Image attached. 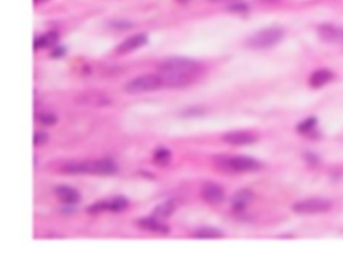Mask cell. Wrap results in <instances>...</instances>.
<instances>
[{
	"mask_svg": "<svg viewBox=\"0 0 343 267\" xmlns=\"http://www.w3.org/2000/svg\"><path fill=\"white\" fill-rule=\"evenodd\" d=\"M159 75L164 86L168 87H186L197 81L201 75L202 66L197 60L189 58H168L159 64Z\"/></svg>",
	"mask_w": 343,
	"mask_h": 267,
	"instance_id": "cell-1",
	"label": "cell"
},
{
	"mask_svg": "<svg viewBox=\"0 0 343 267\" xmlns=\"http://www.w3.org/2000/svg\"><path fill=\"white\" fill-rule=\"evenodd\" d=\"M137 225L140 226L141 229L146 230V231H152V233L161 234V235H167V234L169 233V227H167V226L163 225L161 222L157 221V218H156V216L138 219Z\"/></svg>",
	"mask_w": 343,
	"mask_h": 267,
	"instance_id": "cell-12",
	"label": "cell"
},
{
	"mask_svg": "<svg viewBox=\"0 0 343 267\" xmlns=\"http://www.w3.org/2000/svg\"><path fill=\"white\" fill-rule=\"evenodd\" d=\"M36 120H38L40 124H43V126H54V124L58 122V118H56L54 114L44 112V114L36 115Z\"/></svg>",
	"mask_w": 343,
	"mask_h": 267,
	"instance_id": "cell-20",
	"label": "cell"
},
{
	"mask_svg": "<svg viewBox=\"0 0 343 267\" xmlns=\"http://www.w3.org/2000/svg\"><path fill=\"white\" fill-rule=\"evenodd\" d=\"M58 42V34L55 31H51V32H47V34L42 35L39 38L35 39L34 48L35 50H39V48H47V47H51L54 44H56Z\"/></svg>",
	"mask_w": 343,
	"mask_h": 267,
	"instance_id": "cell-15",
	"label": "cell"
},
{
	"mask_svg": "<svg viewBox=\"0 0 343 267\" xmlns=\"http://www.w3.org/2000/svg\"><path fill=\"white\" fill-rule=\"evenodd\" d=\"M223 140L232 146H248L256 142L257 136L248 131H231L224 134Z\"/></svg>",
	"mask_w": 343,
	"mask_h": 267,
	"instance_id": "cell-10",
	"label": "cell"
},
{
	"mask_svg": "<svg viewBox=\"0 0 343 267\" xmlns=\"http://www.w3.org/2000/svg\"><path fill=\"white\" fill-rule=\"evenodd\" d=\"M209 1H227V0H209Z\"/></svg>",
	"mask_w": 343,
	"mask_h": 267,
	"instance_id": "cell-27",
	"label": "cell"
},
{
	"mask_svg": "<svg viewBox=\"0 0 343 267\" xmlns=\"http://www.w3.org/2000/svg\"><path fill=\"white\" fill-rule=\"evenodd\" d=\"M148 43V36L145 34H137L130 36V38L125 39L124 42L120 43L118 46L116 47V54L118 55H125V54H129V52L136 51L138 48H141Z\"/></svg>",
	"mask_w": 343,
	"mask_h": 267,
	"instance_id": "cell-7",
	"label": "cell"
},
{
	"mask_svg": "<svg viewBox=\"0 0 343 267\" xmlns=\"http://www.w3.org/2000/svg\"><path fill=\"white\" fill-rule=\"evenodd\" d=\"M109 206H110V200H101V202H95L94 204H91L90 207L87 208V212H90V214H99V212L109 210Z\"/></svg>",
	"mask_w": 343,
	"mask_h": 267,
	"instance_id": "cell-21",
	"label": "cell"
},
{
	"mask_svg": "<svg viewBox=\"0 0 343 267\" xmlns=\"http://www.w3.org/2000/svg\"><path fill=\"white\" fill-rule=\"evenodd\" d=\"M318 35L323 42L330 44H343V28L342 27L323 24L318 28Z\"/></svg>",
	"mask_w": 343,
	"mask_h": 267,
	"instance_id": "cell-8",
	"label": "cell"
},
{
	"mask_svg": "<svg viewBox=\"0 0 343 267\" xmlns=\"http://www.w3.org/2000/svg\"><path fill=\"white\" fill-rule=\"evenodd\" d=\"M47 140H48L47 132H44V131L35 132V135H34L35 146H43L44 143H47Z\"/></svg>",
	"mask_w": 343,
	"mask_h": 267,
	"instance_id": "cell-23",
	"label": "cell"
},
{
	"mask_svg": "<svg viewBox=\"0 0 343 267\" xmlns=\"http://www.w3.org/2000/svg\"><path fill=\"white\" fill-rule=\"evenodd\" d=\"M176 210V203L174 200H167L164 203L159 204L153 211V216L156 218H169V216Z\"/></svg>",
	"mask_w": 343,
	"mask_h": 267,
	"instance_id": "cell-16",
	"label": "cell"
},
{
	"mask_svg": "<svg viewBox=\"0 0 343 267\" xmlns=\"http://www.w3.org/2000/svg\"><path fill=\"white\" fill-rule=\"evenodd\" d=\"M55 195L63 204H77L81 200V194L70 186H58L55 188Z\"/></svg>",
	"mask_w": 343,
	"mask_h": 267,
	"instance_id": "cell-11",
	"label": "cell"
},
{
	"mask_svg": "<svg viewBox=\"0 0 343 267\" xmlns=\"http://www.w3.org/2000/svg\"><path fill=\"white\" fill-rule=\"evenodd\" d=\"M163 81L160 75H153V74H146L142 77H138L133 81L128 82L124 87V91L132 95L137 93L149 92V91H156L160 87H163Z\"/></svg>",
	"mask_w": 343,
	"mask_h": 267,
	"instance_id": "cell-5",
	"label": "cell"
},
{
	"mask_svg": "<svg viewBox=\"0 0 343 267\" xmlns=\"http://www.w3.org/2000/svg\"><path fill=\"white\" fill-rule=\"evenodd\" d=\"M315 124H317V119L314 118V116H311V118H307L306 120H303L302 123L298 126V131L299 132H309L311 131L314 127H315Z\"/></svg>",
	"mask_w": 343,
	"mask_h": 267,
	"instance_id": "cell-22",
	"label": "cell"
},
{
	"mask_svg": "<svg viewBox=\"0 0 343 267\" xmlns=\"http://www.w3.org/2000/svg\"><path fill=\"white\" fill-rule=\"evenodd\" d=\"M193 237L196 239H219V238H223V231L212 229V227H204V229L197 230Z\"/></svg>",
	"mask_w": 343,
	"mask_h": 267,
	"instance_id": "cell-17",
	"label": "cell"
},
{
	"mask_svg": "<svg viewBox=\"0 0 343 267\" xmlns=\"http://www.w3.org/2000/svg\"><path fill=\"white\" fill-rule=\"evenodd\" d=\"M334 78V74L330 71V70H326V68H322V70H318V71L313 72L311 74V78H310V85L313 86L314 89H319L322 86L330 83Z\"/></svg>",
	"mask_w": 343,
	"mask_h": 267,
	"instance_id": "cell-14",
	"label": "cell"
},
{
	"mask_svg": "<svg viewBox=\"0 0 343 267\" xmlns=\"http://www.w3.org/2000/svg\"><path fill=\"white\" fill-rule=\"evenodd\" d=\"M217 165L223 170L233 171V173H251L262 167L260 162L251 157H223L221 161L217 159Z\"/></svg>",
	"mask_w": 343,
	"mask_h": 267,
	"instance_id": "cell-4",
	"label": "cell"
},
{
	"mask_svg": "<svg viewBox=\"0 0 343 267\" xmlns=\"http://www.w3.org/2000/svg\"><path fill=\"white\" fill-rule=\"evenodd\" d=\"M66 47H56V48H54V51H52L51 54V58H55V59H58V58H62V56L66 55Z\"/></svg>",
	"mask_w": 343,
	"mask_h": 267,
	"instance_id": "cell-24",
	"label": "cell"
},
{
	"mask_svg": "<svg viewBox=\"0 0 343 267\" xmlns=\"http://www.w3.org/2000/svg\"><path fill=\"white\" fill-rule=\"evenodd\" d=\"M36 3H39V1H46V0H35Z\"/></svg>",
	"mask_w": 343,
	"mask_h": 267,
	"instance_id": "cell-28",
	"label": "cell"
},
{
	"mask_svg": "<svg viewBox=\"0 0 343 267\" xmlns=\"http://www.w3.org/2000/svg\"><path fill=\"white\" fill-rule=\"evenodd\" d=\"M229 11L231 12H244V11H248V5L245 4H237L229 7Z\"/></svg>",
	"mask_w": 343,
	"mask_h": 267,
	"instance_id": "cell-25",
	"label": "cell"
},
{
	"mask_svg": "<svg viewBox=\"0 0 343 267\" xmlns=\"http://www.w3.org/2000/svg\"><path fill=\"white\" fill-rule=\"evenodd\" d=\"M331 208V202L322 198H310V199L299 200L292 206V210L298 214H321Z\"/></svg>",
	"mask_w": 343,
	"mask_h": 267,
	"instance_id": "cell-6",
	"label": "cell"
},
{
	"mask_svg": "<svg viewBox=\"0 0 343 267\" xmlns=\"http://www.w3.org/2000/svg\"><path fill=\"white\" fill-rule=\"evenodd\" d=\"M201 196L209 204H220L224 200L223 187L217 183L206 182L201 188Z\"/></svg>",
	"mask_w": 343,
	"mask_h": 267,
	"instance_id": "cell-9",
	"label": "cell"
},
{
	"mask_svg": "<svg viewBox=\"0 0 343 267\" xmlns=\"http://www.w3.org/2000/svg\"><path fill=\"white\" fill-rule=\"evenodd\" d=\"M129 206V200L124 196H118V198H114L113 200H110V206H109V211L113 212H120L122 210Z\"/></svg>",
	"mask_w": 343,
	"mask_h": 267,
	"instance_id": "cell-19",
	"label": "cell"
},
{
	"mask_svg": "<svg viewBox=\"0 0 343 267\" xmlns=\"http://www.w3.org/2000/svg\"><path fill=\"white\" fill-rule=\"evenodd\" d=\"M177 1H180V3H189L190 0H177Z\"/></svg>",
	"mask_w": 343,
	"mask_h": 267,
	"instance_id": "cell-26",
	"label": "cell"
},
{
	"mask_svg": "<svg viewBox=\"0 0 343 267\" xmlns=\"http://www.w3.org/2000/svg\"><path fill=\"white\" fill-rule=\"evenodd\" d=\"M253 199L252 191L249 190H241L232 198V208L235 211H243L248 207L251 202Z\"/></svg>",
	"mask_w": 343,
	"mask_h": 267,
	"instance_id": "cell-13",
	"label": "cell"
},
{
	"mask_svg": "<svg viewBox=\"0 0 343 267\" xmlns=\"http://www.w3.org/2000/svg\"><path fill=\"white\" fill-rule=\"evenodd\" d=\"M66 174H91V175H114L118 173V167L110 159L87 161L81 163H69L64 167Z\"/></svg>",
	"mask_w": 343,
	"mask_h": 267,
	"instance_id": "cell-2",
	"label": "cell"
},
{
	"mask_svg": "<svg viewBox=\"0 0 343 267\" xmlns=\"http://www.w3.org/2000/svg\"><path fill=\"white\" fill-rule=\"evenodd\" d=\"M283 38L284 31L282 28L270 27V28H264V30L257 31L253 35H251L245 40V44L249 48H253V50H266V48L276 46L278 43L282 42Z\"/></svg>",
	"mask_w": 343,
	"mask_h": 267,
	"instance_id": "cell-3",
	"label": "cell"
},
{
	"mask_svg": "<svg viewBox=\"0 0 343 267\" xmlns=\"http://www.w3.org/2000/svg\"><path fill=\"white\" fill-rule=\"evenodd\" d=\"M172 154L171 151L165 147H159V149L155 151V155H153V162H155L157 166H167L169 162H171Z\"/></svg>",
	"mask_w": 343,
	"mask_h": 267,
	"instance_id": "cell-18",
	"label": "cell"
}]
</instances>
